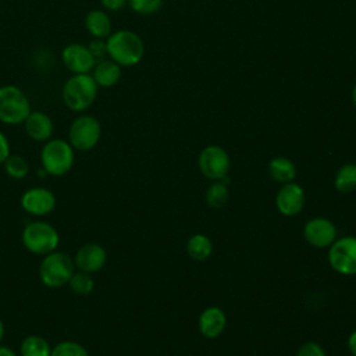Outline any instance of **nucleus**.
<instances>
[{
	"label": "nucleus",
	"mask_w": 356,
	"mask_h": 356,
	"mask_svg": "<svg viewBox=\"0 0 356 356\" xmlns=\"http://www.w3.org/2000/svg\"><path fill=\"white\" fill-rule=\"evenodd\" d=\"M97 92L99 86L90 74H72L63 85L61 97L67 108L83 113L95 103Z\"/></svg>",
	"instance_id": "nucleus-2"
},
{
	"label": "nucleus",
	"mask_w": 356,
	"mask_h": 356,
	"mask_svg": "<svg viewBox=\"0 0 356 356\" xmlns=\"http://www.w3.org/2000/svg\"><path fill=\"white\" fill-rule=\"evenodd\" d=\"M102 125L99 120L89 114L78 115L70 125L68 142L78 152L92 150L100 140Z\"/></svg>",
	"instance_id": "nucleus-7"
},
{
	"label": "nucleus",
	"mask_w": 356,
	"mask_h": 356,
	"mask_svg": "<svg viewBox=\"0 0 356 356\" xmlns=\"http://www.w3.org/2000/svg\"><path fill=\"white\" fill-rule=\"evenodd\" d=\"M72 259L76 270L93 274L106 266L107 252L102 245L96 242H88L76 250Z\"/></svg>",
	"instance_id": "nucleus-12"
},
{
	"label": "nucleus",
	"mask_w": 356,
	"mask_h": 356,
	"mask_svg": "<svg viewBox=\"0 0 356 356\" xmlns=\"http://www.w3.org/2000/svg\"><path fill=\"white\" fill-rule=\"evenodd\" d=\"M331 267L342 275H356V238L343 236L335 239L328 250Z\"/></svg>",
	"instance_id": "nucleus-8"
},
{
	"label": "nucleus",
	"mask_w": 356,
	"mask_h": 356,
	"mask_svg": "<svg viewBox=\"0 0 356 356\" xmlns=\"http://www.w3.org/2000/svg\"><path fill=\"white\" fill-rule=\"evenodd\" d=\"M229 199L228 185L221 181L211 184L206 191V202L213 209H221Z\"/></svg>",
	"instance_id": "nucleus-24"
},
{
	"label": "nucleus",
	"mask_w": 356,
	"mask_h": 356,
	"mask_svg": "<svg viewBox=\"0 0 356 356\" xmlns=\"http://www.w3.org/2000/svg\"><path fill=\"white\" fill-rule=\"evenodd\" d=\"M75 150L65 139H49L40 150V164L47 175L63 177L72 168Z\"/></svg>",
	"instance_id": "nucleus-4"
},
{
	"label": "nucleus",
	"mask_w": 356,
	"mask_h": 356,
	"mask_svg": "<svg viewBox=\"0 0 356 356\" xmlns=\"http://www.w3.org/2000/svg\"><path fill=\"white\" fill-rule=\"evenodd\" d=\"M107 56L120 67H134L143 58L145 44L138 33L129 29L111 32L106 39Z\"/></svg>",
	"instance_id": "nucleus-1"
},
{
	"label": "nucleus",
	"mask_w": 356,
	"mask_h": 356,
	"mask_svg": "<svg viewBox=\"0 0 356 356\" xmlns=\"http://www.w3.org/2000/svg\"><path fill=\"white\" fill-rule=\"evenodd\" d=\"M21 207L33 217H43L56 209V195L44 186H33L26 189L21 196Z\"/></svg>",
	"instance_id": "nucleus-10"
},
{
	"label": "nucleus",
	"mask_w": 356,
	"mask_h": 356,
	"mask_svg": "<svg viewBox=\"0 0 356 356\" xmlns=\"http://www.w3.org/2000/svg\"><path fill=\"white\" fill-rule=\"evenodd\" d=\"M225 324H227L225 313L217 306L207 307L206 310L202 312L199 317V330L202 335L209 339L217 338L224 331Z\"/></svg>",
	"instance_id": "nucleus-16"
},
{
	"label": "nucleus",
	"mask_w": 356,
	"mask_h": 356,
	"mask_svg": "<svg viewBox=\"0 0 356 356\" xmlns=\"http://www.w3.org/2000/svg\"><path fill=\"white\" fill-rule=\"evenodd\" d=\"M51 346L40 335H28L22 339L19 346L21 356H50Z\"/></svg>",
	"instance_id": "nucleus-21"
},
{
	"label": "nucleus",
	"mask_w": 356,
	"mask_h": 356,
	"mask_svg": "<svg viewBox=\"0 0 356 356\" xmlns=\"http://www.w3.org/2000/svg\"><path fill=\"white\" fill-rule=\"evenodd\" d=\"M10 154H11L10 142H8L7 136L0 131V164H3Z\"/></svg>",
	"instance_id": "nucleus-31"
},
{
	"label": "nucleus",
	"mask_w": 356,
	"mask_h": 356,
	"mask_svg": "<svg viewBox=\"0 0 356 356\" xmlns=\"http://www.w3.org/2000/svg\"><path fill=\"white\" fill-rule=\"evenodd\" d=\"M50 356H89L88 349L76 341H61L51 348Z\"/></svg>",
	"instance_id": "nucleus-26"
},
{
	"label": "nucleus",
	"mask_w": 356,
	"mask_h": 356,
	"mask_svg": "<svg viewBox=\"0 0 356 356\" xmlns=\"http://www.w3.org/2000/svg\"><path fill=\"white\" fill-rule=\"evenodd\" d=\"M74 259L60 250H54L43 256L39 264V278L47 288H63L68 284L75 271Z\"/></svg>",
	"instance_id": "nucleus-5"
},
{
	"label": "nucleus",
	"mask_w": 356,
	"mask_h": 356,
	"mask_svg": "<svg viewBox=\"0 0 356 356\" xmlns=\"http://www.w3.org/2000/svg\"><path fill=\"white\" fill-rule=\"evenodd\" d=\"M348 349L353 356H356V330L348 338Z\"/></svg>",
	"instance_id": "nucleus-32"
},
{
	"label": "nucleus",
	"mask_w": 356,
	"mask_h": 356,
	"mask_svg": "<svg viewBox=\"0 0 356 356\" xmlns=\"http://www.w3.org/2000/svg\"><path fill=\"white\" fill-rule=\"evenodd\" d=\"M90 53L93 54V57L99 61L103 60L104 56H107V46H106V39H92L90 43L88 44Z\"/></svg>",
	"instance_id": "nucleus-28"
},
{
	"label": "nucleus",
	"mask_w": 356,
	"mask_h": 356,
	"mask_svg": "<svg viewBox=\"0 0 356 356\" xmlns=\"http://www.w3.org/2000/svg\"><path fill=\"white\" fill-rule=\"evenodd\" d=\"M197 164L200 172L206 178L220 181L221 178L228 175L229 156L221 146L210 145L200 152Z\"/></svg>",
	"instance_id": "nucleus-9"
},
{
	"label": "nucleus",
	"mask_w": 356,
	"mask_h": 356,
	"mask_svg": "<svg viewBox=\"0 0 356 356\" xmlns=\"http://www.w3.org/2000/svg\"><path fill=\"white\" fill-rule=\"evenodd\" d=\"M128 6L136 14L150 15L163 7V0H128Z\"/></svg>",
	"instance_id": "nucleus-27"
},
{
	"label": "nucleus",
	"mask_w": 356,
	"mask_h": 356,
	"mask_svg": "<svg viewBox=\"0 0 356 356\" xmlns=\"http://www.w3.org/2000/svg\"><path fill=\"white\" fill-rule=\"evenodd\" d=\"M6 174L13 179H22L29 172L28 161L19 154H10L3 163Z\"/></svg>",
	"instance_id": "nucleus-25"
},
{
	"label": "nucleus",
	"mask_w": 356,
	"mask_h": 356,
	"mask_svg": "<svg viewBox=\"0 0 356 356\" xmlns=\"http://www.w3.org/2000/svg\"><path fill=\"white\" fill-rule=\"evenodd\" d=\"M90 75L93 76V79L97 83V86H100V88H111V86L117 85L118 81L121 79L122 70L113 60L103 58V60L96 61Z\"/></svg>",
	"instance_id": "nucleus-17"
},
{
	"label": "nucleus",
	"mask_w": 356,
	"mask_h": 356,
	"mask_svg": "<svg viewBox=\"0 0 356 356\" xmlns=\"http://www.w3.org/2000/svg\"><path fill=\"white\" fill-rule=\"evenodd\" d=\"M303 235L312 246L327 248L337 239V228L330 220L324 217H314L305 224Z\"/></svg>",
	"instance_id": "nucleus-13"
},
{
	"label": "nucleus",
	"mask_w": 356,
	"mask_h": 356,
	"mask_svg": "<svg viewBox=\"0 0 356 356\" xmlns=\"http://www.w3.org/2000/svg\"><path fill=\"white\" fill-rule=\"evenodd\" d=\"M21 241L29 253L44 256L57 250L60 235L50 222L44 220H32L22 228Z\"/></svg>",
	"instance_id": "nucleus-3"
},
{
	"label": "nucleus",
	"mask_w": 356,
	"mask_h": 356,
	"mask_svg": "<svg viewBox=\"0 0 356 356\" xmlns=\"http://www.w3.org/2000/svg\"><path fill=\"white\" fill-rule=\"evenodd\" d=\"M4 338V324H3V320L0 318V342L3 341Z\"/></svg>",
	"instance_id": "nucleus-34"
},
{
	"label": "nucleus",
	"mask_w": 356,
	"mask_h": 356,
	"mask_svg": "<svg viewBox=\"0 0 356 356\" xmlns=\"http://www.w3.org/2000/svg\"><path fill=\"white\" fill-rule=\"evenodd\" d=\"M32 111L28 96L15 85L0 86V122L6 125L24 124Z\"/></svg>",
	"instance_id": "nucleus-6"
},
{
	"label": "nucleus",
	"mask_w": 356,
	"mask_h": 356,
	"mask_svg": "<svg viewBox=\"0 0 356 356\" xmlns=\"http://www.w3.org/2000/svg\"><path fill=\"white\" fill-rule=\"evenodd\" d=\"M85 28L95 39H107L111 35L113 24L103 10H92L85 17Z\"/></svg>",
	"instance_id": "nucleus-18"
},
{
	"label": "nucleus",
	"mask_w": 356,
	"mask_h": 356,
	"mask_svg": "<svg viewBox=\"0 0 356 356\" xmlns=\"http://www.w3.org/2000/svg\"><path fill=\"white\" fill-rule=\"evenodd\" d=\"M0 356H17V353L6 345H0Z\"/></svg>",
	"instance_id": "nucleus-33"
},
{
	"label": "nucleus",
	"mask_w": 356,
	"mask_h": 356,
	"mask_svg": "<svg viewBox=\"0 0 356 356\" xmlns=\"http://www.w3.org/2000/svg\"><path fill=\"white\" fill-rule=\"evenodd\" d=\"M67 285L70 286V289L75 295L86 296V295L93 292V289H95V280H93L92 274L81 271V270H75Z\"/></svg>",
	"instance_id": "nucleus-23"
},
{
	"label": "nucleus",
	"mask_w": 356,
	"mask_h": 356,
	"mask_svg": "<svg viewBox=\"0 0 356 356\" xmlns=\"http://www.w3.org/2000/svg\"><path fill=\"white\" fill-rule=\"evenodd\" d=\"M352 102H353V106L356 107V85L352 89Z\"/></svg>",
	"instance_id": "nucleus-35"
},
{
	"label": "nucleus",
	"mask_w": 356,
	"mask_h": 356,
	"mask_svg": "<svg viewBox=\"0 0 356 356\" xmlns=\"http://www.w3.org/2000/svg\"><path fill=\"white\" fill-rule=\"evenodd\" d=\"M26 135L36 142H47L51 139L54 124L53 120L43 111H31L24 121Z\"/></svg>",
	"instance_id": "nucleus-15"
},
{
	"label": "nucleus",
	"mask_w": 356,
	"mask_h": 356,
	"mask_svg": "<svg viewBox=\"0 0 356 356\" xmlns=\"http://www.w3.org/2000/svg\"><path fill=\"white\" fill-rule=\"evenodd\" d=\"M100 3H102V7L104 10L111 11V13H117L128 4V0H100Z\"/></svg>",
	"instance_id": "nucleus-30"
},
{
	"label": "nucleus",
	"mask_w": 356,
	"mask_h": 356,
	"mask_svg": "<svg viewBox=\"0 0 356 356\" xmlns=\"http://www.w3.org/2000/svg\"><path fill=\"white\" fill-rule=\"evenodd\" d=\"M268 172L273 179L281 184L292 182L296 177V167L288 157H274L268 163Z\"/></svg>",
	"instance_id": "nucleus-19"
},
{
	"label": "nucleus",
	"mask_w": 356,
	"mask_h": 356,
	"mask_svg": "<svg viewBox=\"0 0 356 356\" xmlns=\"http://www.w3.org/2000/svg\"><path fill=\"white\" fill-rule=\"evenodd\" d=\"M296 356H325V352L317 342H306L300 346Z\"/></svg>",
	"instance_id": "nucleus-29"
},
{
	"label": "nucleus",
	"mask_w": 356,
	"mask_h": 356,
	"mask_svg": "<svg viewBox=\"0 0 356 356\" xmlns=\"http://www.w3.org/2000/svg\"><path fill=\"white\" fill-rule=\"evenodd\" d=\"M61 61L71 74H90L97 60L86 44L70 43L61 51Z\"/></svg>",
	"instance_id": "nucleus-11"
},
{
	"label": "nucleus",
	"mask_w": 356,
	"mask_h": 356,
	"mask_svg": "<svg viewBox=\"0 0 356 356\" xmlns=\"http://www.w3.org/2000/svg\"><path fill=\"white\" fill-rule=\"evenodd\" d=\"M334 185L337 191L342 193H348L356 189V164L348 163L343 164L335 174Z\"/></svg>",
	"instance_id": "nucleus-22"
},
{
	"label": "nucleus",
	"mask_w": 356,
	"mask_h": 356,
	"mask_svg": "<svg viewBox=\"0 0 356 356\" xmlns=\"http://www.w3.org/2000/svg\"><path fill=\"white\" fill-rule=\"evenodd\" d=\"M305 199V191L299 184L286 182L280 188L275 196V204L281 214L291 217L303 209Z\"/></svg>",
	"instance_id": "nucleus-14"
},
{
	"label": "nucleus",
	"mask_w": 356,
	"mask_h": 356,
	"mask_svg": "<svg viewBox=\"0 0 356 356\" xmlns=\"http://www.w3.org/2000/svg\"><path fill=\"white\" fill-rule=\"evenodd\" d=\"M188 254L196 261H204L213 252V245L209 236L203 234H195L188 239L186 243Z\"/></svg>",
	"instance_id": "nucleus-20"
}]
</instances>
